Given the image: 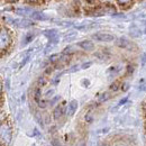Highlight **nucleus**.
Listing matches in <instances>:
<instances>
[{
	"instance_id": "obj_1",
	"label": "nucleus",
	"mask_w": 146,
	"mask_h": 146,
	"mask_svg": "<svg viewBox=\"0 0 146 146\" xmlns=\"http://www.w3.org/2000/svg\"><path fill=\"white\" fill-rule=\"evenodd\" d=\"M11 136H13L11 128L9 127V125L7 123H2L1 124V142H2V144L9 143L11 139Z\"/></svg>"
},
{
	"instance_id": "obj_2",
	"label": "nucleus",
	"mask_w": 146,
	"mask_h": 146,
	"mask_svg": "<svg viewBox=\"0 0 146 146\" xmlns=\"http://www.w3.org/2000/svg\"><path fill=\"white\" fill-rule=\"evenodd\" d=\"M11 38L9 36V33L5 29L1 28V34H0V45H1V50L3 51L5 48H7V46L10 44Z\"/></svg>"
},
{
	"instance_id": "obj_3",
	"label": "nucleus",
	"mask_w": 146,
	"mask_h": 146,
	"mask_svg": "<svg viewBox=\"0 0 146 146\" xmlns=\"http://www.w3.org/2000/svg\"><path fill=\"white\" fill-rule=\"evenodd\" d=\"M92 38L97 42H112L115 40V36L108 33H96L92 35Z\"/></svg>"
},
{
	"instance_id": "obj_4",
	"label": "nucleus",
	"mask_w": 146,
	"mask_h": 146,
	"mask_svg": "<svg viewBox=\"0 0 146 146\" xmlns=\"http://www.w3.org/2000/svg\"><path fill=\"white\" fill-rule=\"evenodd\" d=\"M44 35L46 37H48V39L53 43H56L58 40V34H57V31L55 29H48V31H45L44 32Z\"/></svg>"
},
{
	"instance_id": "obj_5",
	"label": "nucleus",
	"mask_w": 146,
	"mask_h": 146,
	"mask_svg": "<svg viewBox=\"0 0 146 146\" xmlns=\"http://www.w3.org/2000/svg\"><path fill=\"white\" fill-rule=\"evenodd\" d=\"M13 24L16 25V26H18V27H29V26L34 25L28 19H15V20H13Z\"/></svg>"
},
{
	"instance_id": "obj_6",
	"label": "nucleus",
	"mask_w": 146,
	"mask_h": 146,
	"mask_svg": "<svg viewBox=\"0 0 146 146\" xmlns=\"http://www.w3.org/2000/svg\"><path fill=\"white\" fill-rule=\"evenodd\" d=\"M78 45H79L81 48H83L84 51H92L93 47H94L93 43L90 42V40H82V42H80Z\"/></svg>"
},
{
	"instance_id": "obj_7",
	"label": "nucleus",
	"mask_w": 146,
	"mask_h": 146,
	"mask_svg": "<svg viewBox=\"0 0 146 146\" xmlns=\"http://www.w3.org/2000/svg\"><path fill=\"white\" fill-rule=\"evenodd\" d=\"M76 109H78V101H76V100H72V101L69 104V106H68L66 112H68L69 116H73V115L75 113Z\"/></svg>"
},
{
	"instance_id": "obj_8",
	"label": "nucleus",
	"mask_w": 146,
	"mask_h": 146,
	"mask_svg": "<svg viewBox=\"0 0 146 146\" xmlns=\"http://www.w3.org/2000/svg\"><path fill=\"white\" fill-rule=\"evenodd\" d=\"M116 44H117L119 47H121V48H129V47H130V42L128 40L127 38H125V37L118 38Z\"/></svg>"
},
{
	"instance_id": "obj_9",
	"label": "nucleus",
	"mask_w": 146,
	"mask_h": 146,
	"mask_svg": "<svg viewBox=\"0 0 146 146\" xmlns=\"http://www.w3.org/2000/svg\"><path fill=\"white\" fill-rule=\"evenodd\" d=\"M31 17L33 19H35V20H47V19H50V17H48L46 14H44V13H38V11H34Z\"/></svg>"
},
{
	"instance_id": "obj_10",
	"label": "nucleus",
	"mask_w": 146,
	"mask_h": 146,
	"mask_svg": "<svg viewBox=\"0 0 146 146\" xmlns=\"http://www.w3.org/2000/svg\"><path fill=\"white\" fill-rule=\"evenodd\" d=\"M15 13L17 15H23V16H32L34 11L28 8H18V9H15Z\"/></svg>"
},
{
	"instance_id": "obj_11",
	"label": "nucleus",
	"mask_w": 146,
	"mask_h": 146,
	"mask_svg": "<svg viewBox=\"0 0 146 146\" xmlns=\"http://www.w3.org/2000/svg\"><path fill=\"white\" fill-rule=\"evenodd\" d=\"M129 32H130L129 34H130V36L131 37H139L141 36V29H139L137 26H135V25L130 26Z\"/></svg>"
},
{
	"instance_id": "obj_12",
	"label": "nucleus",
	"mask_w": 146,
	"mask_h": 146,
	"mask_svg": "<svg viewBox=\"0 0 146 146\" xmlns=\"http://www.w3.org/2000/svg\"><path fill=\"white\" fill-rule=\"evenodd\" d=\"M34 37H35V35H34V34H32V33H27V34L25 35V37H24V40H23V45H26V44H28V43L33 42Z\"/></svg>"
},
{
	"instance_id": "obj_13",
	"label": "nucleus",
	"mask_w": 146,
	"mask_h": 146,
	"mask_svg": "<svg viewBox=\"0 0 146 146\" xmlns=\"http://www.w3.org/2000/svg\"><path fill=\"white\" fill-rule=\"evenodd\" d=\"M108 99H110V94L108 93V92H105V93H101V94L98 97V102L101 104V102L107 101Z\"/></svg>"
},
{
	"instance_id": "obj_14",
	"label": "nucleus",
	"mask_w": 146,
	"mask_h": 146,
	"mask_svg": "<svg viewBox=\"0 0 146 146\" xmlns=\"http://www.w3.org/2000/svg\"><path fill=\"white\" fill-rule=\"evenodd\" d=\"M63 113V106H57L54 110V118L55 119H58Z\"/></svg>"
},
{
	"instance_id": "obj_15",
	"label": "nucleus",
	"mask_w": 146,
	"mask_h": 146,
	"mask_svg": "<svg viewBox=\"0 0 146 146\" xmlns=\"http://www.w3.org/2000/svg\"><path fill=\"white\" fill-rule=\"evenodd\" d=\"M75 37H76V33H72L70 35H66V36L64 37V42H71Z\"/></svg>"
},
{
	"instance_id": "obj_16",
	"label": "nucleus",
	"mask_w": 146,
	"mask_h": 146,
	"mask_svg": "<svg viewBox=\"0 0 146 146\" xmlns=\"http://www.w3.org/2000/svg\"><path fill=\"white\" fill-rule=\"evenodd\" d=\"M119 86H120V82H119V81H116V82H113V83L110 86V89L113 90V91H117V90L119 89Z\"/></svg>"
},
{
	"instance_id": "obj_17",
	"label": "nucleus",
	"mask_w": 146,
	"mask_h": 146,
	"mask_svg": "<svg viewBox=\"0 0 146 146\" xmlns=\"http://www.w3.org/2000/svg\"><path fill=\"white\" fill-rule=\"evenodd\" d=\"M46 82H47V79H46L45 76H40V78L38 79V84H40V86L46 84Z\"/></svg>"
},
{
	"instance_id": "obj_18",
	"label": "nucleus",
	"mask_w": 146,
	"mask_h": 146,
	"mask_svg": "<svg viewBox=\"0 0 146 146\" xmlns=\"http://www.w3.org/2000/svg\"><path fill=\"white\" fill-rule=\"evenodd\" d=\"M117 3H118V5H121V7H123V5H131L133 2H131V1H121V0H118Z\"/></svg>"
},
{
	"instance_id": "obj_19",
	"label": "nucleus",
	"mask_w": 146,
	"mask_h": 146,
	"mask_svg": "<svg viewBox=\"0 0 146 146\" xmlns=\"http://www.w3.org/2000/svg\"><path fill=\"white\" fill-rule=\"evenodd\" d=\"M146 63V54H143V57H142V65H144Z\"/></svg>"
},
{
	"instance_id": "obj_20",
	"label": "nucleus",
	"mask_w": 146,
	"mask_h": 146,
	"mask_svg": "<svg viewBox=\"0 0 146 146\" xmlns=\"http://www.w3.org/2000/svg\"><path fill=\"white\" fill-rule=\"evenodd\" d=\"M90 65H91V63H84V64H83L81 68H82V69H86V68H89Z\"/></svg>"
},
{
	"instance_id": "obj_21",
	"label": "nucleus",
	"mask_w": 146,
	"mask_h": 146,
	"mask_svg": "<svg viewBox=\"0 0 146 146\" xmlns=\"http://www.w3.org/2000/svg\"><path fill=\"white\" fill-rule=\"evenodd\" d=\"M126 101H127V98H125L124 100H121V101H119V104H118V106H123V105H124V104H125Z\"/></svg>"
},
{
	"instance_id": "obj_22",
	"label": "nucleus",
	"mask_w": 146,
	"mask_h": 146,
	"mask_svg": "<svg viewBox=\"0 0 146 146\" xmlns=\"http://www.w3.org/2000/svg\"><path fill=\"white\" fill-rule=\"evenodd\" d=\"M53 146H64V145H62V144H61V143H60V144H58V143H57V142H56V141H53Z\"/></svg>"
},
{
	"instance_id": "obj_23",
	"label": "nucleus",
	"mask_w": 146,
	"mask_h": 146,
	"mask_svg": "<svg viewBox=\"0 0 146 146\" xmlns=\"http://www.w3.org/2000/svg\"><path fill=\"white\" fill-rule=\"evenodd\" d=\"M57 99H58V97H56V98H54V99H53V100L51 101V105H53V104H54V102L56 101V100H57Z\"/></svg>"
},
{
	"instance_id": "obj_24",
	"label": "nucleus",
	"mask_w": 146,
	"mask_h": 146,
	"mask_svg": "<svg viewBox=\"0 0 146 146\" xmlns=\"http://www.w3.org/2000/svg\"><path fill=\"white\" fill-rule=\"evenodd\" d=\"M101 146H108V144H104V145H101Z\"/></svg>"
},
{
	"instance_id": "obj_25",
	"label": "nucleus",
	"mask_w": 146,
	"mask_h": 146,
	"mask_svg": "<svg viewBox=\"0 0 146 146\" xmlns=\"http://www.w3.org/2000/svg\"><path fill=\"white\" fill-rule=\"evenodd\" d=\"M145 33H146V26H145Z\"/></svg>"
}]
</instances>
